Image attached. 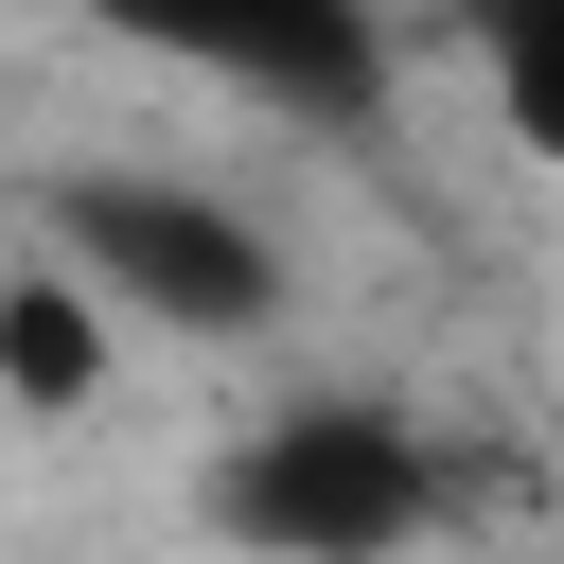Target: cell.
Listing matches in <instances>:
<instances>
[{"label":"cell","mask_w":564,"mask_h":564,"mask_svg":"<svg viewBox=\"0 0 564 564\" xmlns=\"http://www.w3.org/2000/svg\"><path fill=\"white\" fill-rule=\"evenodd\" d=\"M35 264H70L106 300V335L141 317V335L229 352V335L282 317V229L247 194L176 176V159H70V176H35Z\"/></svg>","instance_id":"cell-2"},{"label":"cell","mask_w":564,"mask_h":564,"mask_svg":"<svg viewBox=\"0 0 564 564\" xmlns=\"http://www.w3.org/2000/svg\"><path fill=\"white\" fill-rule=\"evenodd\" d=\"M194 511L229 564H405L441 529V441L388 388H282L264 423L212 441Z\"/></svg>","instance_id":"cell-1"},{"label":"cell","mask_w":564,"mask_h":564,"mask_svg":"<svg viewBox=\"0 0 564 564\" xmlns=\"http://www.w3.org/2000/svg\"><path fill=\"white\" fill-rule=\"evenodd\" d=\"M441 35L476 53V88H494L511 159H529V176H564V0H441Z\"/></svg>","instance_id":"cell-5"},{"label":"cell","mask_w":564,"mask_h":564,"mask_svg":"<svg viewBox=\"0 0 564 564\" xmlns=\"http://www.w3.org/2000/svg\"><path fill=\"white\" fill-rule=\"evenodd\" d=\"M88 35L229 88V106H282V123H370L405 88V18L388 0H70Z\"/></svg>","instance_id":"cell-3"},{"label":"cell","mask_w":564,"mask_h":564,"mask_svg":"<svg viewBox=\"0 0 564 564\" xmlns=\"http://www.w3.org/2000/svg\"><path fill=\"white\" fill-rule=\"evenodd\" d=\"M106 370H123V335H106V300L70 282V264H0V405H35V423H88L106 405Z\"/></svg>","instance_id":"cell-4"}]
</instances>
